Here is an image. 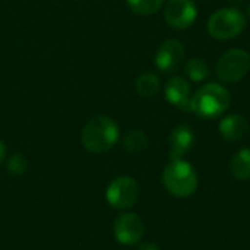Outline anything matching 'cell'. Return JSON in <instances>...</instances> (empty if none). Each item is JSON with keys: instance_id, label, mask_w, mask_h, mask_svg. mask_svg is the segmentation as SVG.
<instances>
[{"instance_id": "6da1fadb", "label": "cell", "mask_w": 250, "mask_h": 250, "mask_svg": "<svg viewBox=\"0 0 250 250\" xmlns=\"http://www.w3.org/2000/svg\"><path fill=\"white\" fill-rule=\"evenodd\" d=\"M231 103V95L226 86L217 82L205 83L193 95L190 111L201 119H215L224 114Z\"/></svg>"}, {"instance_id": "7a4b0ae2", "label": "cell", "mask_w": 250, "mask_h": 250, "mask_svg": "<svg viewBox=\"0 0 250 250\" xmlns=\"http://www.w3.org/2000/svg\"><path fill=\"white\" fill-rule=\"evenodd\" d=\"M82 145L92 154L110 151L119 141V126L108 116L92 117L82 129Z\"/></svg>"}, {"instance_id": "3957f363", "label": "cell", "mask_w": 250, "mask_h": 250, "mask_svg": "<svg viewBox=\"0 0 250 250\" xmlns=\"http://www.w3.org/2000/svg\"><path fill=\"white\" fill-rule=\"evenodd\" d=\"M163 185L176 198H189L198 189V174L188 161L171 160L163 171Z\"/></svg>"}, {"instance_id": "277c9868", "label": "cell", "mask_w": 250, "mask_h": 250, "mask_svg": "<svg viewBox=\"0 0 250 250\" xmlns=\"http://www.w3.org/2000/svg\"><path fill=\"white\" fill-rule=\"evenodd\" d=\"M207 28L212 38L229 41L239 37L245 31L246 16L237 7H223L209 16Z\"/></svg>"}, {"instance_id": "5b68a950", "label": "cell", "mask_w": 250, "mask_h": 250, "mask_svg": "<svg viewBox=\"0 0 250 250\" xmlns=\"http://www.w3.org/2000/svg\"><path fill=\"white\" fill-rule=\"evenodd\" d=\"M250 70V54L242 48L227 50L217 62V76L221 82L236 83L242 81Z\"/></svg>"}, {"instance_id": "8992f818", "label": "cell", "mask_w": 250, "mask_h": 250, "mask_svg": "<svg viewBox=\"0 0 250 250\" xmlns=\"http://www.w3.org/2000/svg\"><path fill=\"white\" fill-rule=\"evenodd\" d=\"M139 185L130 176H120L116 177L107 188L105 198L107 202L116 209H129L132 208L139 199Z\"/></svg>"}, {"instance_id": "52a82bcc", "label": "cell", "mask_w": 250, "mask_h": 250, "mask_svg": "<svg viewBox=\"0 0 250 250\" xmlns=\"http://www.w3.org/2000/svg\"><path fill=\"white\" fill-rule=\"evenodd\" d=\"M198 18L193 0H168L164 7V19L174 29L190 28Z\"/></svg>"}, {"instance_id": "ba28073f", "label": "cell", "mask_w": 250, "mask_h": 250, "mask_svg": "<svg viewBox=\"0 0 250 250\" xmlns=\"http://www.w3.org/2000/svg\"><path fill=\"white\" fill-rule=\"evenodd\" d=\"M113 233L116 240L125 246L138 245L145 233L144 221L133 212L122 214L116 218L113 226Z\"/></svg>"}, {"instance_id": "9c48e42d", "label": "cell", "mask_w": 250, "mask_h": 250, "mask_svg": "<svg viewBox=\"0 0 250 250\" xmlns=\"http://www.w3.org/2000/svg\"><path fill=\"white\" fill-rule=\"evenodd\" d=\"M185 45L182 41L179 40H167L164 41L157 53H155V66L166 73H173L176 70H179V67L183 64L185 62Z\"/></svg>"}, {"instance_id": "30bf717a", "label": "cell", "mask_w": 250, "mask_h": 250, "mask_svg": "<svg viewBox=\"0 0 250 250\" xmlns=\"http://www.w3.org/2000/svg\"><path fill=\"white\" fill-rule=\"evenodd\" d=\"M166 100L182 111H190L192 91L190 83L182 76H173L167 81L164 88Z\"/></svg>"}, {"instance_id": "8fae6325", "label": "cell", "mask_w": 250, "mask_h": 250, "mask_svg": "<svg viewBox=\"0 0 250 250\" xmlns=\"http://www.w3.org/2000/svg\"><path fill=\"white\" fill-rule=\"evenodd\" d=\"M195 144V133L193 130L186 126V125H179L176 126L170 136H168V145L170 151L168 155L171 160H182L185 155L190 152Z\"/></svg>"}, {"instance_id": "7c38bea8", "label": "cell", "mask_w": 250, "mask_h": 250, "mask_svg": "<svg viewBox=\"0 0 250 250\" xmlns=\"http://www.w3.org/2000/svg\"><path fill=\"white\" fill-rule=\"evenodd\" d=\"M220 135L229 142L242 141L249 132V122L242 114H229L226 116L218 126Z\"/></svg>"}, {"instance_id": "4fadbf2b", "label": "cell", "mask_w": 250, "mask_h": 250, "mask_svg": "<svg viewBox=\"0 0 250 250\" xmlns=\"http://www.w3.org/2000/svg\"><path fill=\"white\" fill-rule=\"evenodd\" d=\"M230 171L239 182L250 180V148L237 151L230 161Z\"/></svg>"}, {"instance_id": "5bb4252c", "label": "cell", "mask_w": 250, "mask_h": 250, "mask_svg": "<svg viewBox=\"0 0 250 250\" xmlns=\"http://www.w3.org/2000/svg\"><path fill=\"white\" fill-rule=\"evenodd\" d=\"M135 88L141 97H146V98L154 97L160 91V78L152 72H145L141 76H138L135 82Z\"/></svg>"}, {"instance_id": "9a60e30c", "label": "cell", "mask_w": 250, "mask_h": 250, "mask_svg": "<svg viewBox=\"0 0 250 250\" xmlns=\"http://www.w3.org/2000/svg\"><path fill=\"white\" fill-rule=\"evenodd\" d=\"M186 76L192 82H202L209 76V66L201 57H192L185 66Z\"/></svg>"}, {"instance_id": "2e32d148", "label": "cell", "mask_w": 250, "mask_h": 250, "mask_svg": "<svg viewBox=\"0 0 250 250\" xmlns=\"http://www.w3.org/2000/svg\"><path fill=\"white\" fill-rule=\"evenodd\" d=\"M123 145H125L126 151H129L132 154H139V152L146 149L148 136H146V133L144 130L133 129V130L126 133V136L123 139Z\"/></svg>"}, {"instance_id": "e0dca14e", "label": "cell", "mask_w": 250, "mask_h": 250, "mask_svg": "<svg viewBox=\"0 0 250 250\" xmlns=\"http://www.w3.org/2000/svg\"><path fill=\"white\" fill-rule=\"evenodd\" d=\"M127 4L136 15L148 16L157 13L163 7L164 0H127Z\"/></svg>"}, {"instance_id": "ac0fdd59", "label": "cell", "mask_w": 250, "mask_h": 250, "mask_svg": "<svg viewBox=\"0 0 250 250\" xmlns=\"http://www.w3.org/2000/svg\"><path fill=\"white\" fill-rule=\"evenodd\" d=\"M28 170V161L22 154H13L7 160V171L13 176H22Z\"/></svg>"}, {"instance_id": "d6986e66", "label": "cell", "mask_w": 250, "mask_h": 250, "mask_svg": "<svg viewBox=\"0 0 250 250\" xmlns=\"http://www.w3.org/2000/svg\"><path fill=\"white\" fill-rule=\"evenodd\" d=\"M138 250H160V248L155 243H152V242H145V243H142L139 246Z\"/></svg>"}, {"instance_id": "ffe728a7", "label": "cell", "mask_w": 250, "mask_h": 250, "mask_svg": "<svg viewBox=\"0 0 250 250\" xmlns=\"http://www.w3.org/2000/svg\"><path fill=\"white\" fill-rule=\"evenodd\" d=\"M6 154H7L6 145H4V142H3V141H0V164L4 161V158H6Z\"/></svg>"}, {"instance_id": "44dd1931", "label": "cell", "mask_w": 250, "mask_h": 250, "mask_svg": "<svg viewBox=\"0 0 250 250\" xmlns=\"http://www.w3.org/2000/svg\"><path fill=\"white\" fill-rule=\"evenodd\" d=\"M248 16H249V18H250V3H249V4H248Z\"/></svg>"}]
</instances>
